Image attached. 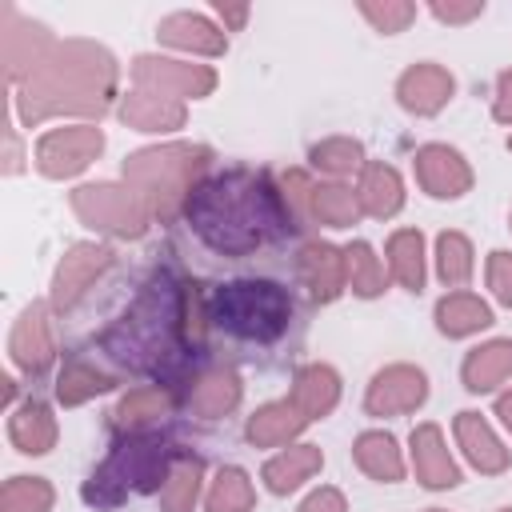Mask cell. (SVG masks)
I'll return each mask as SVG.
<instances>
[{
    "label": "cell",
    "instance_id": "6da1fadb",
    "mask_svg": "<svg viewBox=\"0 0 512 512\" xmlns=\"http://www.w3.org/2000/svg\"><path fill=\"white\" fill-rule=\"evenodd\" d=\"M208 332V296L172 272H152L136 300L100 332V352L124 372L172 380Z\"/></svg>",
    "mask_w": 512,
    "mask_h": 512
},
{
    "label": "cell",
    "instance_id": "7a4b0ae2",
    "mask_svg": "<svg viewBox=\"0 0 512 512\" xmlns=\"http://www.w3.org/2000/svg\"><path fill=\"white\" fill-rule=\"evenodd\" d=\"M184 220L216 256H252L256 248L300 228L284 204L280 184H272V176L260 168L208 172L192 188Z\"/></svg>",
    "mask_w": 512,
    "mask_h": 512
},
{
    "label": "cell",
    "instance_id": "3957f363",
    "mask_svg": "<svg viewBox=\"0 0 512 512\" xmlns=\"http://www.w3.org/2000/svg\"><path fill=\"white\" fill-rule=\"evenodd\" d=\"M116 56L84 36L56 40V48L36 64V72L12 88V108L24 128L44 120L76 116L80 124L100 120L116 100Z\"/></svg>",
    "mask_w": 512,
    "mask_h": 512
},
{
    "label": "cell",
    "instance_id": "277c9868",
    "mask_svg": "<svg viewBox=\"0 0 512 512\" xmlns=\"http://www.w3.org/2000/svg\"><path fill=\"white\" fill-rule=\"evenodd\" d=\"M208 168H212V148L208 144L172 140V144H152V148H140V152L124 156L120 176L148 204L152 220L168 224L172 216L184 212L192 188L208 176Z\"/></svg>",
    "mask_w": 512,
    "mask_h": 512
},
{
    "label": "cell",
    "instance_id": "5b68a950",
    "mask_svg": "<svg viewBox=\"0 0 512 512\" xmlns=\"http://www.w3.org/2000/svg\"><path fill=\"white\" fill-rule=\"evenodd\" d=\"M180 448H172L164 436L156 432H132V436H120L112 444V452L92 468V476L84 480L80 496L84 504L92 508H120L128 496H148V492H160L168 472H172V460H176Z\"/></svg>",
    "mask_w": 512,
    "mask_h": 512
},
{
    "label": "cell",
    "instance_id": "8992f818",
    "mask_svg": "<svg viewBox=\"0 0 512 512\" xmlns=\"http://www.w3.org/2000/svg\"><path fill=\"white\" fill-rule=\"evenodd\" d=\"M292 308L296 304L284 284L256 280V276H240L208 292V324L224 328L236 340H252V344L280 340L292 324Z\"/></svg>",
    "mask_w": 512,
    "mask_h": 512
},
{
    "label": "cell",
    "instance_id": "52a82bcc",
    "mask_svg": "<svg viewBox=\"0 0 512 512\" xmlns=\"http://www.w3.org/2000/svg\"><path fill=\"white\" fill-rule=\"evenodd\" d=\"M72 212L80 224H88L96 236H112V240H140L152 224L148 204L116 180H96V184H80L68 196Z\"/></svg>",
    "mask_w": 512,
    "mask_h": 512
},
{
    "label": "cell",
    "instance_id": "ba28073f",
    "mask_svg": "<svg viewBox=\"0 0 512 512\" xmlns=\"http://www.w3.org/2000/svg\"><path fill=\"white\" fill-rule=\"evenodd\" d=\"M104 144L108 140H104L100 124H60V128L40 132L32 164L48 180H72V176H80L104 152Z\"/></svg>",
    "mask_w": 512,
    "mask_h": 512
},
{
    "label": "cell",
    "instance_id": "9c48e42d",
    "mask_svg": "<svg viewBox=\"0 0 512 512\" xmlns=\"http://www.w3.org/2000/svg\"><path fill=\"white\" fill-rule=\"evenodd\" d=\"M132 84L136 88H156L168 92L176 100H204L216 92V68L212 64H192V60H176V56H156V52H140L132 60Z\"/></svg>",
    "mask_w": 512,
    "mask_h": 512
},
{
    "label": "cell",
    "instance_id": "30bf717a",
    "mask_svg": "<svg viewBox=\"0 0 512 512\" xmlns=\"http://www.w3.org/2000/svg\"><path fill=\"white\" fill-rule=\"evenodd\" d=\"M112 264H116V252H112L108 244H96V240L72 244V248L60 256L56 272H52V288H48L52 312H72V308L88 296V288H92Z\"/></svg>",
    "mask_w": 512,
    "mask_h": 512
},
{
    "label": "cell",
    "instance_id": "8fae6325",
    "mask_svg": "<svg viewBox=\"0 0 512 512\" xmlns=\"http://www.w3.org/2000/svg\"><path fill=\"white\" fill-rule=\"evenodd\" d=\"M424 400H428V376H424V368L404 364V360L384 364L364 388V412L376 416V420L408 416V412L424 408Z\"/></svg>",
    "mask_w": 512,
    "mask_h": 512
},
{
    "label": "cell",
    "instance_id": "7c38bea8",
    "mask_svg": "<svg viewBox=\"0 0 512 512\" xmlns=\"http://www.w3.org/2000/svg\"><path fill=\"white\" fill-rule=\"evenodd\" d=\"M56 48V36L32 20V16H20L12 4H4V32H0V52H4V76L8 84H24L36 64Z\"/></svg>",
    "mask_w": 512,
    "mask_h": 512
},
{
    "label": "cell",
    "instance_id": "4fadbf2b",
    "mask_svg": "<svg viewBox=\"0 0 512 512\" xmlns=\"http://www.w3.org/2000/svg\"><path fill=\"white\" fill-rule=\"evenodd\" d=\"M8 360L24 376H44L56 360V336H52V304L32 300L8 336Z\"/></svg>",
    "mask_w": 512,
    "mask_h": 512
},
{
    "label": "cell",
    "instance_id": "5bb4252c",
    "mask_svg": "<svg viewBox=\"0 0 512 512\" xmlns=\"http://www.w3.org/2000/svg\"><path fill=\"white\" fill-rule=\"evenodd\" d=\"M412 172L420 192H428L432 200H460L476 184L468 156L452 144H420L412 156Z\"/></svg>",
    "mask_w": 512,
    "mask_h": 512
},
{
    "label": "cell",
    "instance_id": "9a60e30c",
    "mask_svg": "<svg viewBox=\"0 0 512 512\" xmlns=\"http://www.w3.org/2000/svg\"><path fill=\"white\" fill-rule=\"evenodd\" d=\"M452 96H456V80L436 60H416L396 80V104L412 116H436L448 108Z\"/></svg>",
    "mask_w": 512,
    "mask_h": 512
},
{
    "label": "cell",
    "instance_id": "2e32d148",
    "mask_svg": "<svg viewBox=\"0 0 512 512\" xmlns=\"http://www.w3.org/2000/svg\"><path fill=\"white\" fill-rule=\"evenodd\" d=\"M408 464H412L416 480L428 492H444V488H456L464 480L460 476V464L448 452V440H444L440 424H432V420H424V424L412 428V436H408Z\"/></svg>",
    "mask_w": 512,
    "mask_h": 512
},
{
    "label": "cell",
    "instance_id": "e0dca14e",
    "mask_svg": "<svg viewBox=\"0 0 512 512\" xmlns=\"http://www.w3.org/2000/svg\"><path fill=\"white\" fill-rule=\"evenodd\" d=\"M296 276L308 288V296L316 304H332L348 292V260L344 248L328 244V240H308L296 256Z\"/></svg>",
    "mask_w": 512,
    "mask_h": 512
},
{
    "label": "cell",
    "instance_id": "ac0fdd59",
    "mask_svg": "<svg viewBox=\"0 0 512 512\" xmlns=\"http://www.w3.org/2000/svg\"><path fill=\"white\" fill-rule=\"evenodd\" d=\"M116 116H120L128 128H136V132L168 136V132L184 128V120H188V104H184V100H176V96H168V92L136 88V84H132V92H128V96H120Z\"/></svg>",
    "mask_w": 512,
    "mask_h": 512
},
{
    "label": "cell",
    "instance_id": "d6986e66",
    "mask_svg": "<svg viewBox=\"0 0 512 512\" xmlns=\"http://www.w3.org/2000/svg\"><path fill=\"white\" fill-rule=\"evenodd\" d=\"M452 436H456V448L464 452V460H468L480 476H500V472H508L512 452L504 448V440L496 436V428H492L476 408L456 412Z\"/></svg>",
    "mask_w": 512,
    "mask_h": 512
},
{
    "label": "cell",
    "instance_id": "ffe728a7",
    "mask_svg": "<svg viewBox=\"0 0 512 512\" xmlns=\"http://www.w3.org/2000/svg\"><path fill=\"white\" fill-rule=\"evenodd\" d=\"M156 40L176 48V52H188V56H204V60H216L228 52V32L204 16V12H172L156 24Z\"/></svg>",
    "mask_w": 512,
    "mask_h": 512
},
{
    "label": "cell",
    "instance_id": "44dd1931",
    "mask_svg": "<svg viewBox=\"0 0 512 512\" xmlns=\"http://www.w3.org/2000/svg\"><path fill=\"white\" fill-rule=\"evenodd\" d=\"M240 396H244V384L232 368H204L184 388V404L200 420H224L228 412H236Z\"/></svg>",
    "mask_w": 512,
    "mask_h": 512
},
{
    "label": "cell",
    "instance_id": "7402d4cb",
    "mask_svg": "<svg viewBox=\"0 0 512 512\" xmlns=\"http://www.w3.org/2000/svg\"><path fill=\"white\" fill-rule=\"evenodd\" d=\"M308 424H312V420L284 396V400L260 404V408L248 416L244 436H248L252 448H288V444H296V436H300Z\"/></svg>",
    "mask_w": 512,
    "mask_h": 512
},
{
    "label": "cell",
    "instance_id": "603a6c76",
    "mask_svg": "<svg viewBox=\"0 0 512 512\" xmlns=\"http://www.w3.org/2000/svg\"><path fill=\"white\" fill-rule=\"evenodd\" d=\"M352 460H356V468H360L368 480H376V484H400L404 472H408L400 440H396L392 432H384V428L360 432V436L352 440Z\"/></svg>",
    "mask_w": 512,
    "mask_h": 512
},
{
    "label": "cell",
    "instance_id": "cb8c5ba5",
    "mask_svg": "<svg viewBox=\"0 0 512 512\" xmlns=\"http://www.w3.org/2000/svg\"><path fill=\"white\" fill-rule=\"evenodd\" d=\"M320 468H324V452L316 444H288V448H280L276 456L264 460L260 480L272 496H288V492L304 488Z\"/></svg>",
    "mask_w": 512,
    "mask_h": 512
},
{
    "label": "cell",
    "instance_id": "d4e9b609",
    "mask_svg": "<svg viewBox=\"0 0 512 512\" xmlns=\"http://www.w3.org/2000/svg\"><path fill=\"white\" fill-rule=\"evenodd\" d=\"M460 380L476 396H488V392L504 388L512 380V340L508 336H496V340L476 344L464 356V364H460Z\"/></svg>",
    "mask_w": 512,
    "mask_h": 512
},
{
    "label": "cell",
    "instance_id": "484cf974",
    "mask_svg": "<svg viewBox=\"0 0 512 512\" xmlns=\"http://www.w3.org/2000/svg\"><path fill=\"white\" fill-rule=\"evenodd\" d=\"M356 200H360V212L372 216V220H392L400 208H404V180L392 164L384 160H368L356 176Z\"/></svg>",
    "mask_w": 512,
    "mask_h": 512
},
{
    "label": "cell",
    "instance_id": "4316f807",
    "mask_svg": "<svg viewBox=\"0 0 512 512\" xmlns=\"http://www.w3.org/2000/svg\"><path fill=\"white\" fill-rule=\"evenodd\" d=\"M432 320H436V332H440V336L464 340V336L484 332L496 316H492V304H488V300H480V296L468 292V288H456V292H444V296L436 300Z\"/></svg>",
    "mask_w": 512,
    "mask_h": 512
},
{
    "label": "cell",
    "instance_id": "83f0119b",
    "mask_svg": "<svg viewBox=\"0 0 512 512\" xmlns=\"http://www.w3.org/2000/svg\"><path fill=\"white\" fill-rule=\"evenodd\" d=\"M56 416H52V408L44 404V400H36V396H28V400H20L16 408H12V416H8V440H12V448L16 452H24V456H44V452H52L56 448Z\"/></svg>",
    "mask_w": 512,
    "mask_h": 512
},
{
    "label": "cell",
    "instance_id": "f1b7e54d",
    "mask_svg": "<svg viewBox=\"0 0 512 512\" xmlns=\"http://www.w3.org/2000/svg\"><path fill=\"white\" fill-rule=\"evenodd\" d=\"M288 400H292L308 420L332 416L336 404H340V372H336L332 364H304V368H296Z\"/></svg>",
    "mask_w": 512,
    "mask_h": 512
},
{
    "label": "cell",
    "instance_id": "f546056e",
    "mask_svg": "<svg viewBox=\"0 0 512 512\" xmlns=\"http://www.w3.org/2000/svg\"><path fill=\"white\" fill-rule=\"evenodd\" d=\"M172 392L160 388V384H144V388H128L116 408H112V424L120 436H132V432H152L168 412H172Z\"/></svg>",
    "mask_w": 512,
    "mask_h": 512
},
{
    "label": "cell",
    "instance_id": "4dcf8cb0",
    "mask_svg": "<svg viewBox=\"0 0 512 512\" xmlns=\"http://www.w3.org/2000/svg\"><path fill=\"white\" fill-rule=\"evenodd\" d=\"M360 216L364 212H360V200H356L352 184H344V180H312L304 220H312L320 228H352Z\"/></svg>",
    "mask_w": 512,
    "mask_h": 512
},
{
    "label": "cell",
    "instance_id": "1f68e13d",
    "mask_svg": "<svg viewBox=\"0 0 512 512\" xmlns=\"http://www.w3.org/2000/svg\"><path fill=\"white\" fill-rule=\"evenodd\" d=\"M112 388H116V372H108V368L96 364L92 356H68L64 368L56 372V400H60L64 408L88 404L92 396L112 392Z\"/></svg>",
    "mask_w": 512,
    "mask_h": 512
},
{
    "label": "cell",
    "instance_id": "d6a6232c",
    "mask_svg": "<svg viewBox=\"0 0 512 512\" xmlns=\"http://www.w3.org/2000/svg\"><path fill=\"white\" fill-rule=\"evenodd\" d=\"M384 256H388V272L400 288L408 292H420L424 280H428V252H424V232L420 228H396L384 244Z\"/></svg>",
    "mask_w": 512,
    "mask_h": 512
},
{
    "label": "cell",
    "instance_id": "836d02e7",
    "mask_svg": "<svg viewBox=\"0 0 512 512\" xmlns=\"http://www.w3.org/2000/svg\"><path fill=\"white\" fill-rule=\"evenodd\" d=\"M204 492V460L196 452H176L172 472L160 488V512H196Z\"/></svg>",
    "mask_w": 512,
    "mask_h": 512
},
{
    "label": "cell",
    "instance_id": "e575fe53",
    "mask_svg": "<svg viewBox=\"0 0 512 512\" xmlns=\"http://www.w3.org/2000/svg\"><path fill=\"white\" fill-rule=\"evenodd\" d=\"M308 160L316 172H324L328 180H348V176H360V168L368 164L364 160V144L356 136H324L308 148Z\"/></svg>",
    "mask_w": 512,
    "mask_h": 512
},
{
    "label": "cell",
    "instance_id": "d590c367",
    "mask_svg": "<svg viewBox=\"0 0 512 512\" xmlns=\"http://www.w3.org/2000/svg\"><path fill=\"white\" fill-rule=\"evenodd\" d=\"M256 508V484L244 468L224 464L204 492V512H252Z\"/></svg>",
    "mask_w": 512,
    "mask_h": 512
},
{
    "label": "cell",
    "instance_id": "8d00e7d4",
    "mask_svg": "<svg viewBox=\"0 0 512 512\" xmlns=\"http://www.w3.org/2000/svg\"><path fill=\"white\" fill-rule=\"evenodd\" d=\"M472 272H476V248H472V240L464 236V232H440L436 236V276H440V284L444 288H464L468 280H472Z\"/></svg>",
    "mask_w": 512,
    "mask_h": 512
},
{
    "label": "cell",
    "instance_id": "74e56055",
    "mask_svg": "<svg viewBox=\"0 0 512 512\" xmlns=\"http://www.w3.org/2000/svg\"><path fill=\"white\" fill-rule=\"evenodd\" d=\"M344 260H348V288L352 296L360 300H376L388 284V272H384V260L376 256V248L368 240H352L344 248Z\"/></svg>",
    "mask_w": 512,
    "mask_h": 512
},
{
    "label": "cell",
    "instance_id": "f35d334b",
    "mask_svg": "<svg viewBox=\"0 0 512 512\" xmlns=\"http://www.w3.org/2000/svg\"><path fill=\"white\" fill-rule=\"evenodd\" d=\"M52 484L44 476H12L0 488V512H52Z\"/></svg>",
    "mask_w": 512,
    "mask_h": 512
},
{
    "label": "cell",
    "instance_id": "ab89813d",
    "mask_svg": "<svg viewBox=\"0 0 512 512\" xmlns=\"http://www.w3.org/2000/svg\"><path fill=\"white\" fill-rule=\"evenodd\" d=\"M360 16H364L380 36H396V32H404V28L420 16V8H416L412 0H360Z\"/></svg>",
    "mask_w": 512,
    "mask_h": 512
},
{
    "label": "cell",
    "instance_id": "60d3db41",
    "mask_svg": "<svg viewBox=\"0 0 512 512\" xmlns=\"http://www.w3.org/2000/svg\"><path fill=\"white\" fill-rule=\"evenodd\" d=\"M484 280H488V292L512 308V252L508 248H496L488 252V264H484Z\"/></svg>",
    "mask_w": 512,
    "mask_h": 512
},
{
    "label": "cell",
    "instance_id": "b9f144b4",
    "mask_svg": "<svg viewBox=\"0 0 512 512\" xmlns=\"http://www.w3.org/2000/svg\"><path fill=\"white\" fill-rule=\"evenodd\" d=\"M428 12L440 20V24H472V20H480L484 16V0H464V4H456V0H436V4H428Z\"/></svg>",
    "mask_w": 512,
    "mask_h": 512
},
{
    "label": "cell",
    "instance_id": "7bdbcfd3",
    "mask_svg": "<svg viewBox=\"0 0 512 512\" xmlns=\"http://www.w3.org/2000/svg\"><path fill=\"white\" fill-rule=\"evenodd\" d=\"M296 512H348V500H344V492H340V488L320 484V488H312V492L300 500V508H296Z\"/></svg>",
    "mask_w": 512,
    "mask_h": 512
},
{
    "label": "cell",
    "instance_id": "ee69618b",
    "mask_svg": "<svg viewBox=\"0 0 512 512\" xmlns=\"http://www.w3.org/2000/svg\"><path fill=\"white\" fill-rule=\"evenodd\" d=\"M492 120L512 128V68H504L496 76V88H492Z\"/></svg>",
    "mask_w": 512,
    "mask_h": 512
},
{
    "label": "cell",
    "instance_id": "f6af8a7d",
    "mask_svg": "<svg viewBox=\"0 0 512 512\" xmlns=\"http://www.w3.org/2000/svg\"><path fill=\"white\" fill-rule=\"evenodd\" d=\"M248 4H216V16H220V24H224V32H240L244 28V20H248Z\"/></svg>",
    "mask_w": 512,
    "mask_h": 512
},
{
    "label": "cell",
    "instance_id": "bcb514c9",
    "mask_svg": "<svg viewBox=\"0 0 512 512\" xmlns=\"http://www.w3.org/2000/svg\"><path fill=\"white\" fill-rule=\"evenodd\" d=\"M24 168V156H20V140H16V128L8 124L4 132V176H16Z\"/></svg>",
    "mask_w": 512,
    "mask_h": 512
},
{
    "label": "cell",
    "instance_id": "7dc6e473",
    "mask_svg": "<svg viewBox=\"0 0 512 512\" xmlns=\"http://www.w3.org/2000/svg\"><path fill=\"white\" fill-rule=\"evenodd\" d=\"M496 416H500V424L512 432V388H504V392L496 396Z\"/></svg>",
    "mask_w": 512,
    "mask_h": 512
},
{
    "label": "cell",
    "instance_id": "c3c4849f",
    "mask_svg": "<svg viewBox=\"0 0 512 512\" xmlns=\"http://www.w3.org/2000/svg\"><path fill=\"white\" fill-rule=\"evenodd\" d=\"M428 512H448V508H428Z\"/></svg>",
    "mask_w": 512,
    "mask_h": 512
},
{
    "label": "cell",
    "instance_id": "681fc988",
    "mask_svg": "<svg viewBox=\"0 0 512 512\" xmlns=\"http://www.w3.org/2000/svg\"><path fill=\"white\" fill-rule=\"evenodd\" d=\"M508 152H512V136H508Z\"/></svg>",
    "mask_w": 512,
    "mask_h": 512
},
{
    "label": "cell",
    "instance_id": "f907efd6",
    "mask_svg": "<svg viewBox=\"0 0 512 512\" xmlns=\"http://www.w3.org/2000/svg\"><path fill=\"white\" fill-rule=\"evenodd\" d=\"M496 512H512V508H496Z\"/></svg>",
    "mask_w": 512,
    "mask_h": 512
},
{
    "label": "cell",
    "instance_id": "816d5d0a",
    "mask_svg": "<svg viewBox=\"0 0 512 512\" xmlns=\"http://www.w3.org/2000/svg\"><path fill=\"white\" fill-rule=\"evenodd\" d=\"M508 224H512V216H508Z\"/></svg>",
    "mask_w": 512,
    "mask_h": 512
}]
</instances>
